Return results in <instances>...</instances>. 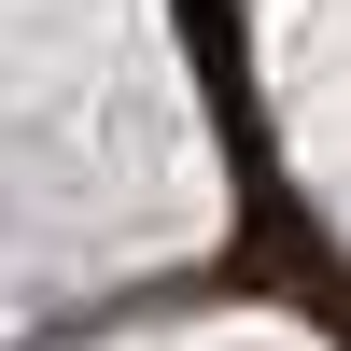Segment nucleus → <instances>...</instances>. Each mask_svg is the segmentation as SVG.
Returning a JSON list of instances; mask_svg holds the SVG:
<instances>
[]
</instances>
